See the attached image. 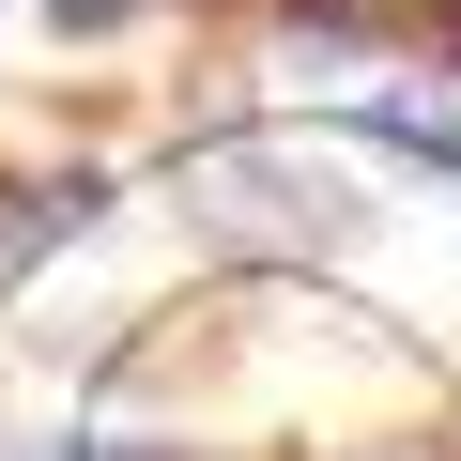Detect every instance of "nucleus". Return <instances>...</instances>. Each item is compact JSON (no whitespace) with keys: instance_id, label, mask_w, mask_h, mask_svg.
<instances>
[{"instance_id":"nucleus-2","label":"nucleus","mask_w":461,"mask_h":461,"mask_svg":"<svg viewBox=\"0 0 461 461\" xmlns=\"http://www.w3.org/2000/svg\"><path fill=\"white\" fill-rule=\"evenodd\" d=\"M139 0H47V32H123Z\"/></svg>"},{"instance_id":"nucleus-1","label":"nucleus","mask_w":461,"mask_h":461,"mask_svg":"<svg viewBox=\"0 0 461 461\" xmlns=\"http://www.w3.org/2000/svg\"><path fill=\"white\" fill-rule=\"evenodd\" d=\"M169 200L215 230V247H262V262H339L354 230H369V200H354L308 139H200V154L169 169Z\"/></svg>"}]
</instances>
